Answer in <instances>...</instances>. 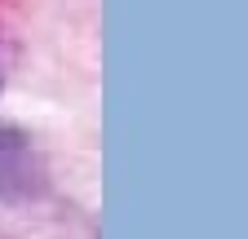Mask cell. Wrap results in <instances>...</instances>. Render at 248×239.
I'll return each instance as SVG.
<instances>
[{"instance_id":"6da1fadb","label":"cell","mask_w":248,"mask_h":239,"mask_svg":"<svg viewBox=\"0 0 248 239\" xmlns=\"http://www.w3.org/2000/svg\"><path fill=\"white\" fill-rule=\"evenodd\" d=\"M45 191V168L31 151V137L0 129V195L9 199H27Z\"/></svg>"}]
</instances>
